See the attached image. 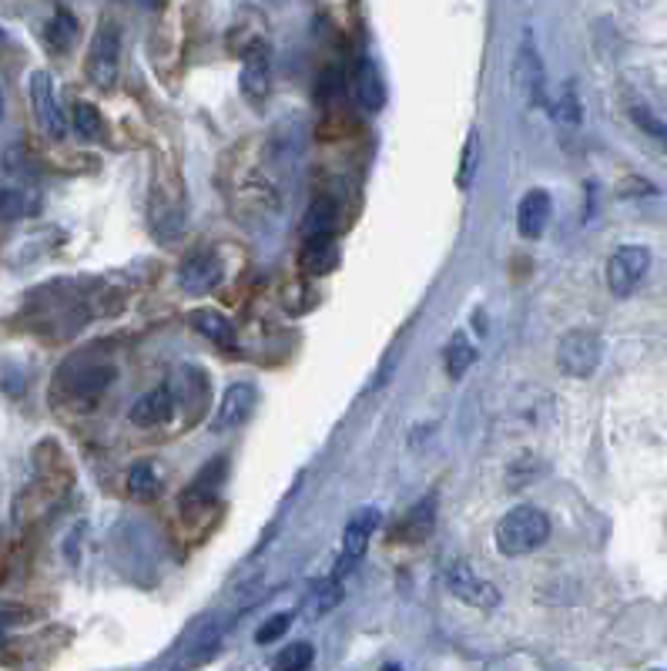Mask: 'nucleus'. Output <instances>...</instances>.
Listing matches in <instances>:
<instances>
[{"label": "nucleus", "instance_id": "nucleus-1", "mask_svg": "<svg viewBox=\"0 0 667 671\" xmlns=\"http://www.w3.org/2000/svg\"><path fill=\"white\" fill-rule=\"evenodd\" d=\"M551 537V517L540 508H514L496 524V551L504 558H523L536 548H544Z\"/></svg>", "mask_w": 667, "mask_h": 671}, {"label": "nucleus", "instance_id": "nucleus-2", "mask_svg": "<svg viewBox=\"0 0 667 671\" xmlns=\"http://www.w3.org/2000/svg\"><path fill=\"white\" fill-rule=\"evenodd\" d=\"M85 71L91 77L95 88L111 91L118 84V71H121V30L114 21H101L95 37H91V48H88V61Z\"/></svg>", "mask_w": 667, "mask_h": 671}, {"label": "nucleus", "instance_id": "nucleus-3", "mask_svg": "<svg viewBox=\"0 0 667 671\" xmlns=\"http://www.w3.org/2000/svg\"><path fill=\"white\" fill-rule=\"evenodd\" d=\"M601 356H604V343L601 335L591 332V329H573L567 332L560 346H557V366L573 376V380H588V376L601 366Z\"/></svg>", "mask_w": 667, "mask_h": 671}, {"label": "nucleus", "instance_id": "nucleus-4", "mask_svg": "<svg viewBox=\"0 0 667 671\" xmlns=\"http://www.w3.org/2000/svg\"><path fill=\"white\" fill-rule=\"evenodd\" d=\"M651 269V252L644 245H623L607 259V285L617 300L631 296V292L644 282Z\"/></svg>", "mask_w": 667, "mask_h": 671}, {"label": "nucleus", "instance_id": "nucleus-5", "mask_svg": "<svg viewBox=\"0 0 667 671\" xmlns=\"http://www.w3.org/2000/svg\"><path fill=\"white\" fill-rule=\"evenodd\" d=\"M514 81H517V88L530 108H540L547 101V74H544V61H540V54H536L533 34H523V40H520V51L514 61Z\"/></svg>", "mask_w": 667, "mask_h": 671}, {"label": "nucleus", "instance_id": "nucleus-6", "mask_svg": "<svg viewBox=\"0 0 667 671\" xmlns=\"http://www.w3.org/2000/svg\"><path fill=\"white\" fill-rule=\"evenodd\" d=\"M30 108H34L37 124L45 129V135H51V138L67 135V118H64V111L54 98V81H51L48 71L30 74Z\"/></svg>", "mask_w": 667, "mask_h": 671}, {"label": "nucleus", "instance_id": "nucleus-7", "mask_svg": "<svg viewBox=\"0 0 667 671\" xmlns=\"http://www.w3.org/2000/svg\"><path fill=\"white\" fill-rule=\"evenodd\" d=\"M446 587H449V591L460 598L464 605H473V608H483V611H490V608L499 605V591H496L490 581H483L467 561H453V564L446 568Z\"/></svg>", "mask_w": 667, "mask_h": 671}, {"label": "nucleus", "instance_id": "nucleus-8", "mask_svg": "<svg viewBox=\"0 0 667 671\" xmlns=\"http://www.w3.org/2000/svg\"><path fill=\"white\" fill-rule=\"evenodd\" d=\"M64 373H71V380L58 376V380L67 387V400H77V403H95L104 387L114 380V369L111 366H98V363H85V359H74L64 366Z\"/></svg>", "mask_w": 667, "mask_h": 671}, {"label": "nucleus", "instance_id": "nucleus-9", "mask_svg": "<svg viewBox=\"0 0 667 671\" xmlns=\"http://www.w3.org/2000/svg\"><path fill=\"white\" fill-rule=\"evenodd\" d=\"M185 229V212H182V195L175 188H161V182H155V195H151V232L161 242H175Z\"/></svg>", "mask_w": 667, "mask_h": 671}, {"label": "nucleus", "instance_id": "nucleus-10", "mask_svg": "<svg viewBox=\"0 0 667 671\" xmlns=\"http://www.w3.org/2000/svg\"><path fill=\"white\" fill-rule=\"evenodd\" d=\"M380 524V511L376 508H366V511H356L353 521L346 524V534H343V551H339V561H336V574L332 577H343L362 554H366V544L372 537Z\"/></svg>", "mask_w": 667, "mask_h": 671}, {"label": "nucleus", "instance_id": "nucleus-11", "mask_svg": "<svg viewBox=\"0 0 667 671\" xmlns=\"http://www.w3.org/2000/svg\"><path fill=\"white\" fill-rule=\"evenodd\" d=\"M256 400H259V396H256V387H252V383H235V387H228L225 396H222V403H219V413H215V419H212V430H215V434L238 430L245 419L252 416Z\"/></svg>", "mask_w": 667, "mask_h": 671}, {"label": "nucleus", "instance_id": "nucleus-12", "mask_svg": "<svg viewBox=\"0 0 667 671\" xmlns=\"http://www.w3.org/2000/svg\"><path fill=\"white\" fill-rule=\"evenodd\" d=\"M222 279V263L212 256V252H195L188 256L178 269V285L192 296H205V292H212Z\"/></svg>", "mask_w": 667, "mask_h": 671}, {"label": "nucleus", "instance_id": "nucleus-13", "mask_svg": "<svg viewBox=\"0 0 667 671\" xmlns=\"http://www.w3.org/2000/svg\"><path fill=\"white\" fill-rule=\"evenodd\" d=\"M238 84H242L245 101L262 105V101L269 98V84H272V77H269V54H265L262 45H252V48L245 51V64H242V77H238Z\"/></svg>", "mask_w": 667, "mask_h": 671}, {"label": "nucleus", "instance_id": "nucleus-14", "mask_svg": "<svg viewBox=\"0 0 667 671\" xmlns=\"http://www.w3.org/2000/svg\"><path fill=\"white\" fill-rule=\"evenodd\" d=\"M551 212H554V202L544 188H530L520 205H517V229L523 239H540L551 222Z\"/></svg>", "mask_w": 667, "mask_h": 671}, {"label": "nucleus", "instance_id": "nucleus-15", "mask_svg": "<svg viewBox=\"0 0 667 671\" xmlns=\"http://www.w3.org/2000/svg\"><path fill=\"white\" fill-rule=\"evenodd\" d=\"M339 266V245L329 235H306V245L299 252V269L306 276H329Z\"/></svg>", "mask_w": 667, "mask_h": 671}, {"label": "nucleus", "instance_id": "nucleus-16", "mask_svg": "<svg viewBox=\"0 0 667 671\" xmlns=\"http://www.w3.org/2000/svg\"><path fill=\"white\" fill-rule=\"evenodd\" d=\"M353 95L359 101L362 111H380L386 105V84L369 58H359L356 64V74H353Z\"/></svg>", "mask_w": 667, "mask_h": 671}, {"label": "nucleus", "instance_id": "nucleus-17", "mask_svg": "<svg viewBox=\"0 0 667 671\" xmlns=\"http://www.w3.org/2000/svg\"><path fill=\"white\" fill-rule=\"evenodd\" d=\"M225 480V456H215L212 464H208L185 490H182V508L192 511V508H205V503H212L219 487Z\"/></svg>", "mask_w": 667, "mask_h": 671}, {"label": "nucleus", "instance_id": "nucleus-18", "mask_svg": "<svg viewBox=\"0 0 667 671\" xmlns=\"http://www.w3.org/2000/svg\"><path fill=\"white\" fill-rule=\"evenodd\" d=\"M175 413V396L169 387H158L151 393H145L135 406H132V424L135 427H161L169 424Z\"/></svg>", "mask_w": 667, "mask_h": 671}, {"label": "nucleus", "instance_id": "nucleus-19", "mask_svg": "<svg viewBox=\"0 0 667 671\" xmlns=\"http://www.w3.org/2000/svg\"><path fill=\"white\" fill-rule=\"evenodd\" d=\"M433 524H436V500L427 497V500L416 503V508L406 511V517H403L399 527H396V537H399L403 544H416V540L430 537Z\"/></svg>", "mask_w": 667, "mask_h": 671}, {"label": "nucleus", "instance_id": "nucleus-20", "mask_svg": "<svg viewBox=\"0 0 667 671\" xmlns=\"http://www.w3.org/2000/svg\"><path fill=\"white\" fill-rule=\"evenodd\" d=\"M188 322H192V329H195L198 335H205L208 343H215V346H222V350H228V346L235 343L232 322H228L222 313H215V309H195V313H188Z\"/></svg>", "mask_w": 667, "mask_h": 671}, {"label": "nucleus", "instance_id": "nucleus-21", "mask_svg": "<svg viewBox=\"0 0 667 671\" xmlns=\"http://www.w3.org/2000/svg\"><path fill=\"white\" fill-rule=\"evenodd\" d=\"M339 601H343V584H339V577H329V581H322V584L312 587V595H309L306 605H302V614H306L309 621H316V618L329 614Z\"/></svg>", "mask_w": 667, "mask_h": 671}, {"label": "nucleus", "instance_id": "nucleus-22", "mask_svg": "<svg viewBox=\"0 0 667 671\" xmlns=\"http://www.w3.org/2000/svg\"><path fill=\"white\" fill-rule=\"evenodd\" d=\"M339 222V208L332 198H316L309 208H306V219H302V232L306 235H329L332 229H336Z\"/></svg>", "mask_w": 667, "mask_h": 671}, {"label": "nucleus", "instance_id": "nucleus-23", "mask_svg": "<svg viewBox=\"0 0 667 671\" xmlns=\"http://www.w3.org/2000/svg\"><path fill=\"white\" fill-rule=\"evenodd\" d=\"M74 37H77V21L67 11H58L45 27V40H48V48L54 54H64L74 45Z\"/></svg>", "mask_w": 667, "mask_h": 671}, {"label": "nucleus", "instance_id": "nucleus-24", "mask_svg": "<svg viewBox=\"0 0 667 671\" xmlns=\"http://www.w3.org/2000/svg\"><path fill=\"white\" fill-rule=\"evenodd\" d=\"M473 346H470V340L464 332H456L453 340H449V346H446V353H443V363H446V373H449V380H460V376L473 366Z\"/></svg>", "mask_w": 667, "mask_h": 671}, {"label": "nucleus", "instance_id": "nucleus-25", "mask_svg": "<svg viewBox=\"0 0 667 671\" xmlns=\"http://www.w3.org/2000/svg\"><path fill=\"white\" fill-rule=\"evenodd\" d=\"M128 490H132L135 500H155V497L161 493V480H158L155 467H151V464L132 467V474H128Z\"/></svg>", "mask_w": 667, "mask_h": 671}, {"label": "nucleus", "instance_id": "nucleus-26", "mask_svg": "<svg viewBox=\"0 0 667 671\" xmlns=\"http://www.w3.org/2000/svg\"><path fill=\"white\" fill-rule=\"evenodd\" d=\"M312 661H316V648H312L309 642H292V645H285V648L279 651L275 668H282V671H302V668H309Z\"/></svg>", "mask_w": 667, "mask_h": 671}, {"label": "nucleus", "instance_id": "nucleus-27", "mask_svg": "<svg viewBox=\"0 0 667 671\" xmlns=\"http://www.w3.org/2000/svg\"><path fill=\"white\" fill-rule=\"evenodd\" d=\"M222 645V624H215V621H208L205 627H201V635H198V642L192 645V661L198 664V661H208L215 655V648Z\"/></svg>", "mask_w": 667, "mask_h": 671}, {"label": "nucleus", "instance_id": "nucleus-28", "mask_svg": "<svg viewBox=\"0 0 667 671\" xmlns=\"http://www.w3.org/2000/svg\"><path fill=\"white\" fill-rule=\"evenodd\" d=\"M74 129H77L81 138H98V132H101L98 108L95 105H77L74 108Z\"/></svg>", "mask_w": 667, "mask_h": 671}, {"label": "nucleus", "instance_id": "nucleus-29", "mask_svg": "<svg viewBox=\"0 0 667 671\" xmlns=\"http://www.w3.org/2000/svg\"><path fill=\"white\" fill-rule=\"evenodd\" d=\"M288 627H292V614H272L256 632V642L259 645H272V642H279L288 632Z\"/></svg>", "mask_w": 667, "mask_h": 671}, {"label": "nucleus", "instance_id": "nucleus-30", "mask_svg": "<svg viewBox=\"0 0 667 671\" xmlns=\"http://www.w3.org/2000/svg\"><path fill=\"white\" fill-rule=\"evenodd\" d=\"M27 212V202L24 192L17 188H0V219H17Z\"/></svg>", "mask_w": 667, "mask_h": 671}, {"label": "nucleus", "instance_id": "nucleus-31", "mask_svg": "<svg viewBox=\"0 0 667 671\" xmlns=\"http://www.w3.org/2000/svg\"><path fill=\"white\" fill-rule=\"evenodd\" d=\"M631 118H634V121L641 124L644 132H651L654 138L667 142V124H660V121H657V118H654V114H651L647 108H631Z\"/></svg>", "mask_w": 667, "mask_h": 671}, {"label": "nucleus", "instance_id": "nucleus-32", "mask_svg": "<svg viewBox=\"0 0 667 671\" xmlns=\"http://www.w3.org/2000/svg\"><path fill=\"white\" fill-rule=\"evenodd\" d=\"M554 114H557L560 121H567V124H577V121H580V105H577V98H573V88H570V84L564 88V95H560Z\"/></svg>", "mask_w": 667, "mask_h": 671}, {"label": "nucleus", "instance_id": "nucleus-33", "mask_svg": "<svg viewBox=\"0 0 667 671\" xmlns=\"http://www.w3.org/2000/svg\"><path fill=\"white\" fill-rule=\"evenodd\" d=\"M477 151V142L470 138L467 142V148H464V164H460V179H456V185L460 188H467V182H470V155Z\"/></svg>", "mask_w": 667, "mask_h": 671}, {"label": "nucleus", "instance_id": "nucleus-34", "mask_svg": "<svg viewBox=\"0 0 667 671\" xmlns=\"http://www.w3.org/2000/svg\"><path fill=\"white\" fill-rule=\"evenodd\" d=\"M8 627H11V614H0V638L8 635Z\"/></svg>", "mask_w": 667, "mask_h": 671}, {"label": "nucleus", "instance_id": "nucleus-35", "mask_svg": "<svg viewBox=\"0 0 667 671\" xmlns=\"http://www.w3.org/2000/svg\"><path fill=\"white\" fill-rule=\"evenodd\" d=\"M138 4H145V8H161L164 0H138Z\"/></svg>", "mask_w": 667, "mask_h": 671}, {"label": "nucleus", "instance_id": "nucleus-36", "mask_svg": "<svg viewBox=\"0 0 667 671\" xmlns=\"http://www.w3.org/2000/svg\"><path fill=\"white\" fill-rule=\"evenodd\" d=\"M0 114H4V95H0Z\"/></svg>", "mask_w": 667, "mask_h": 671}, {"label": "nucleus", "instance_id": "nucleus-37", "mask_svg": "<svg viewBox=\"0 0 667 671\" xmlns=\"http://www.w3.org/2000/svg\"><path fill=\"white\" fill-rule=\"evenodd\" d=\"M0 45H4V30H0Z\"/></svg>", "mask_w": 667, "mask_h": 671}]
</instances>
